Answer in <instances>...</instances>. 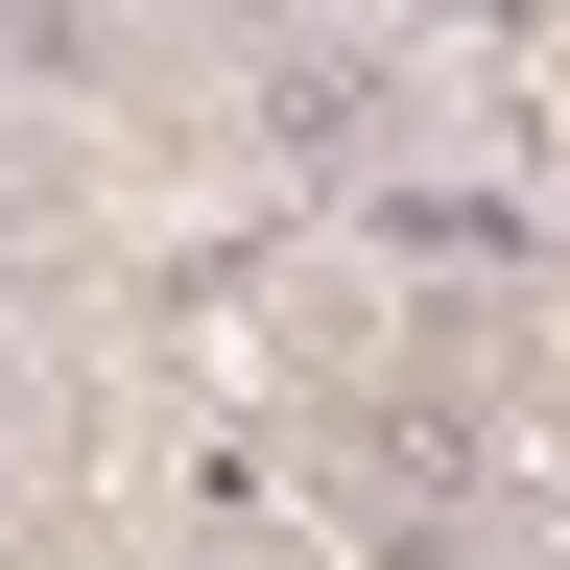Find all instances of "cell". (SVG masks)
I'll return each mask as SVG.
<instances>
[{"instance_id": "cell-2", "label": "cell", "mask_w": 570, "mask_h": 570, "mask_svg": "<svg viewBox=\"0 0 570 570\" xmlns=\"http://www.w3.org/2000/svg\"><path fill=\"white\" fill-rule=\"evenodd\" d=\"M356 96H381V71H356V48H285V71H262V119H285V142H309V167H333V142H381V119H356Z\"/></svg>"}, {"instance_id": "cell-1", "label": "cell", "mask_w": 570, "mask_h": 570, "mask_svg": "<svg viewBox=\"0 0 570 570\" xmlns=\"http://www.w3.org/2000/svg\"><path fill=\"white\" fill-rule=\"evenodd\" d=\"M356 238H381V262H523V214H499V167H381V190H356Z\"/></svg>"}]
</instances>
